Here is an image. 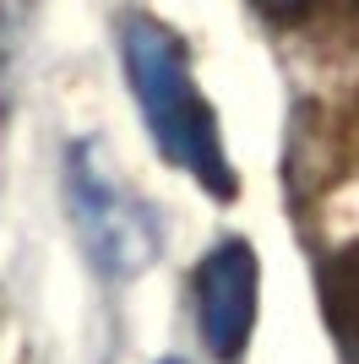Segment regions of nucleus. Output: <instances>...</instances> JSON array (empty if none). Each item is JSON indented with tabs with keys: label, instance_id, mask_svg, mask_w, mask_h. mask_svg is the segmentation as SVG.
Returning a JSON list of instances; mask_svg holds the SVG:
<instances>
[{
	"label": "nucleus",
	"instance_id": "obj_4",
	"mask_svg": "<svg viewBox=\"0 0 359 364\" xmlns=\"http://www.w3.org/2000/svg\"><path fill=\"white\" fill-rule=\"evenodd\" d=\"M338 304H343V316L359 326V256H348L338 267Z\"/></svg>",
	"mask_w": 359,
	"mask_h": 364
},
{
	"label": "nucleus",
	"instance_id": "obj_2",
	"mask_svg": "<svg viewBox=\"0 0 359 364\" xmlns=\"http://www.w3.org/2000/svg\"><path fill=\"white\" fill-rule=\"evenodd\" d=\"M66 196H71V218L82 234V250L104 277H136L158 256V223L142 201L98 168L93 147L66 152Z\"/></svg>",
	"mask_w": 359,
	"mask_h": 364
},
{
	"label": "nucleus",
	"instance_id": "obj_5",
	"mask_svg": "<svg viewBox=\"0 0 359 364\" xmlns=\"http://www.w3.org/2000/svg\"><path fill=\"white\" fill-rule=\"evenodd\" d=\"M267 6H278V11H299V6H311V0H267Z\"/></svg>",
	"mask_w": 359,
	"mask_h": 364
},
{
	"label": "nucleus",
	"instance_id": "obj_3",
	"mask_svg": "<svg viewBox=\"0 0 359 364\" xmlns=\"http://www.w3.org/2000/svg\"><path fill=\"white\" fill-rule=\"evenodd\" d=\"M256 299H261V261L251 240H218L196 261V321L212 359H239L256 332Z\"/></svg>",
	"mask_w": 359,
	"mask_h": 364
},
{
	"label": "nucleus",
	"instance_id": "obj_1",
	"mask_svg": "<svg viewBox=\"0 0 359 364\" xmlns=\"http://www.w3.org/2000/svg\"><path fill=\"white\" fill-rule=\"evenodd\" d=\"M120 55H125V82L136 92V109H142L152 141L164 147V158L175 168H185L218 201H234L239 191L234 164H229V147H224V131H218L207 92L191 76V55L180 44V33L164 28L158 16H125Z\"/></svg>",
	"mask_w": 359,
	"mask_h": 364
},
{
	"label": "nucleus",
	"instance_id": "obj_6",
	"mask_svg": "<svg viewBox=\"0 0 359 364\" xmlns=\"http://www.w3.org/2000/svg\"><path fill=\"white\" fill-rule=\"evenodd\" d=\"M164 364H180V359H164Z\"/></svg>",
	"mask_w": 359,
	"mask_h": 364
}]
</instances>
